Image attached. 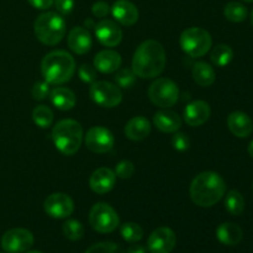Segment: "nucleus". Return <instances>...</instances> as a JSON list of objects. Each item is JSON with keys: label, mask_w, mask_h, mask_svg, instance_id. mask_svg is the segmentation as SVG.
Wrapping results in <instances>:
<instances>
[{"label": "nucleus", "mask_w": 253, "mask_h": 253, "mask_svg": "<svg viewBox=\"0 0 253 253\" xmlns=\"http://www.w3.org/2000/svg\"><path fill=\"white\" fill-rule=\"evenodd\" d=\"M41 73L48 84L61 85L71 81L76 73V61L71 53L63 49H56L43 57Z\"/></svg>", "instance_id": "obj_3"}, {"label": "nucleus", "mask_w": 253, "mask_h": 253, "mask_svg": "<svg viewBox=\"0 0 253 253\" xmlns=\"http://www.w3.org/2000/svg\"><path fill=\"white\" fill-rule=\"evenodd\" d=\"M251 21H252V25H253V10H252V12H251Z\"/></svg>", "instance_id": "obj_44"}, {"label": "nucleus", "mask_w": 253, "mask_h": 253, "mask_svg": "<svg viewBox=\"0 0 253 253\" xmlns=\"http://www.w3.org/2000/svg\"><path fill=\"white\" fill-rule=\"evenodd\" d=\"M193 79L200 86H210L216 79L214 68L205 62H197L192 69Z\"/></svg>", "instance_id": "obj_25"}, {"label": "nucleus", "mask_w": 253, "mask_h": 253, "mask_svg": "<svg viewBox=\"0 0 253 253\" xmlns=\"http://www.w3.org/2000/svg\"><path fill=\"white\" fill-rule=\"evenodd\" d=\"M118 22L124 26H132L138 20V10L133 2L128 0H116L110 9Z\"/></svg>", "instance_id": "obj_17"}, {"label": "nucleus", "mask_w": 253, "mask_h": 253, "mask_svg": "<svg viewBox=\"0 0 253 253\" xmlns=\"http://www.w3.org/2000/svg\"><path fill=\"white\" fill-rule=\"evenodd\" d=\"M78 76L84 83H94L96 81V69L90 64H82L78 69Z\"/></svg>", "instance_id": "obj_36"}, {"label": "nucleus", "mask_w": 253, "mask_h": 253, "mask_svg": "<svg viewBox=\"0 0 253 253\" xmlns=\"http://www.w3.org/2000/svg\"><path fill=\"white\" fill-rule=\"evenodd\" d=\"M227 126L229 130L236 137L246 138L253 131V124L251 118L242 111H234L227 116Z\"/></svg>", "instance_id": "obj_20"}, {"label": "nucleus", "mask_w": 253, "mask_h": 253, "mask_svg": "<svg viewBox=\"0 0 253 253\" xmlns=\"http://www.w3.org/2000/svg\"><path fill=\"white\" fill-rule=\"evenodd\" d=\"M226 192V184L220 174L203 172L190 183L189 194L192 202L202 208H210L219 203Z\"/></svg>", "instance_id": "obj_2"}, {"label": "nucleus", "mask_w": 253, "mask_h": 253, "mask_svg": "<svg viewBox=\"0 0 253 253\" xmlns=\"http://www.w3.org/2000/svg\"><path fill=\"white\" fill-rule=\"evenodd\" d=\"M53 111L47 105H37L32 111V120L39 127L47 128L53 123Z\"/></svg>", "instance_id": "obj_28"}, {"label": "nucleus", "mask_w": 253, "mask_h": 253, "mask_svg": "<svg viewBox=\"0 0 253 253\" xmlns=\"http://www.w3.org/2000/svg\"><path fill=\"white\" fill-rule=\"evenodd\" d=\"M89 224L100 234H110L115 231L120 224L118 212L106 203H96L89 212Z\"/></svg>", "instance_id": "obj_8"}, {"label": "nucleus", "mask_w": 253, "mask_h": 253, "mask_svg": "<svg viewBox=\"0 0 253 253\" xmlns=\"http://www.w3.org/2000/svg\"><path fill=\"white\" fill-rule=\"evenodd\" d=\"M67 42H68V47L71 48V51H73L77 54H84L89 52V49L91 48V44H93V40H91L89 30L82 26L73 27L69 31Z\"/></svg>", "instance_id": "obj_18"}, {"label": "nucleus", "mask_w": 253, "mask_h": 253, "mask_svg": "<svg viewBox=\"0 0 253 253\" xmlns=\"http://www.w3.org/2000/svg\"><path fill=\"white\" fill-rule=\"evenodd\" d=\"M34 235L27 229L7 230L1 237V247L6 253H24L34 245Z\"/></svg>", "instance_id": "obj_10"}, {"label": "nucleus", "mask_w": 253, "mask_h": 253, "mask_svg": "<svg viewBox=\"0 0 253 253\" xmlns=\"http://www.w3.org/2000/svg\"><path fill=\"white\" fill-rule=\"evenodd\" d=\"M172 146L174 150L179 151V152L187 151L190 147V140L187 133L174 132L172 137Z\"/></svg>", "instance_id": "obj_37"}, {"label": "nucleus", "mask_w": 253, "mask_h": 253, "mask_svg": "<svg viewBox=\"0 0 253 253\" xmlns=\"http://www.w3.org/2000/svg\"><path fill=\"white\" fill-rule=\"evenodd\" d=\"M125 136L131 141H142L151 133V123L143 116H135L125 126Z\"/></svg>", "instance_id": "obj_22"}, {"label": "nucleus", "mask_w": 253, "mask_h": 253, "mask_svg": "<svg viewBox=\"0 0 253 253\" xmlns=\"http://www.w3.org/2000/svg\"><path fill=\"white\" fill-rule=\"evenodd\" d=\"M210 115H211V109L209 104L204 100H195L188 104L183 113L185 123L193 127L202 126L203 124L207 123Z\"/></svg>", "instance_id": "obj_15"}, {"label": "nucleus", "mask_w": 253, "mask_h": 253, "mask_svg": "<svg viewBox=\"0 0 253 253\" xmlns=\"http://www.w3.org/2000/svg\"><path fill=\"white\" fill-rule=\"evenodd\" d=\"M232 58H234V51L231 47L225 43L215 46L210 53V59L217 67H226L227 64L231 63Z\"/></svg>", "instance_id": "obj_26"}, {"label": "nucleus", "mask_w": 253, "mask_h": 253, "mask_svg": "<svg viewBox=\"0 0 253 253\" xmlns=\"http://www.w3.org/2000/svg\"><path fill=\"white\" fill-rule=\"evenodd\" d=\"M30 2L31 6H34L35 9L39 10H47L48 7H51L53 5L54 0H27Z\"/></svg>", "instance_id": "obj_40"}, {"label": "nucleus", "mask_w": 253, "mask_h": 253, "mask_svg": "<svg viewBox=\"0 0 253 253\" xmlns=\"http://www.w3.org/2000/svg\"><path fill=\"white\" fill-rule=\"evenodd\" d=\"M249 153H250V156L253 158V140L250 142V145H249Z\"/></svg>", "instance_id": "obj_42"}, {"label": "nucleus", "mask_w": 253, "mask_h": 253, "mask_svg": "<svg viewBox=\"0 0 253 253\" xmlns=\"http://www.w3.org/2000/svg\"><path fill=\"white\" fill-rule=\"evenodd\" d=\"M110 9L111 7L109 6L106 1H96L91 6V12H93L94 16L103 19V17H105L110 12Z\"/></svg>", "instance_id": "obj_39"}, {"label": "nucleus", "mask_w": 253, "mask_h": 253, "mask_svg": "<svg viewBox=\"0 0 253 253\" xmlns=\"http://www.w3.org/2000/svg\"><path fill=\"white\" fill-rule=\"evenodd\" d=\"M224 14L225 17H226L229 21L231 22H242L246 20L247 11L246 6L241 2H237V1H230L227 2L226 6L224 9Z\"/></svg>", "instance_id": "obj_29"}, {"label": "nucleus", "mask_w": 253, "mask_h": 253, "mask_svg": "<svg viewBox=\"0 0 253 253\" xmlns=\"http://www.w3.org/2000/svg\"><path fill=\"white\" fill-rule=\"evenodd\" d=\"M252 190H253V188H252Z\"/></svg>", "instance_id": "obj_46"}, {"label": "nucleus", "mask_w": 253, "mask_h": 253, "mask_svg": "<svg viewBox=\"0 0 253 253\" xmlns=\"http://www.w3.org/2000/svg\"><path fill=\"white\" fill-rule=\"evenodd\" d=\"M34 31L40 42L47 46H56L66 35V20L58 12H43L35 20Z\"/></svg>", "instance_id": "obj_5"}, {"label": "nucleus", "mask_w": 253, "mask_h": 253, "mask_svg": "<svg viewBox=\"0 0 253 253\" xmlns=\"http://www.w3.org/2000/svg\"><path fill=\"white\" fill-rule=\"evenodd\" d=\"M153 124L160 131L166 133H174L182 126V119L172 110H160L153 116Z\"/></svg>", "instance_id": "obj_21"}, {"label": "nucleus", "mask_w": 253, "mask_h": 253, "mask_svg": "<svg viewBox=\"0 0 253 253\" xmlns=\"http://www.w3.org/2000/svg\"><path fill=\"white\" fill-rule=\"evenodd\" d=\"M85 146L94 153H106L114 147L115 138L113 132L104 126H94L86 132Z\"/></svg>", "instance_id": "obj_11"}, {"label": "nucleus", "mask_w": 253, "mask_h": 253, "mask_svg": "<svg viewBox=\"0 0 253 253\" xmlns=\"http://www.w3.org/2000/svg\"><path fill=\"white\" fill-rule=\"evenodd\" d=\"M125 253H146V247H143L142 245H131Z\"/></svg>", "instance_id": "obj_41"}, {"label": "nucleus", "mask_w": 253, "mask_h": 253, "mask_svg": "<svg viewBox=\"0 0 253 253\" xmlns=\"http://www.w3.org/2000/svg\"><path fill=\"white\" fill-rule=\"evenodd\" d=\"M83 127L73 119H64L57 123L52 130V140L57 150L64 156L78 152L83 142Z\"/></svg>", "instance_id": "obj_4"}, {"label": "nucleus", "mask_w": 253, "mask_h": 253, "mask_svg": "<svg viewBox=\"0 0 253 253\" xmlns=\"http://www.w3.org/2000/svg\"><path fill=\"white\" fill-rule=\"evenodd\" d=\"M244 1H246V2H253V0H244Z\"/></svg>", "instance_id": "obj_45"}, {"label": "nucleus", "mask_w": 253, "mask_h": 253, "mask_svg": "<svg viewBox=\"0 0 253 253\" xmlns=\"http://www.w3.org/2000/svg\"><path fill=\"white\" fill-rule=\"evenodd\" d=\"M148 98L156 106L168 109L179 98V88L169 78H158L148 88Z\"/></svg>", "instance_id": "obj_7"}, {"label": "nucleus", "mask_w": 253, "mask_h": 253, "mask_svg": "<svg viewBox=\"0 0 253 253\" xmlns=\"http://www.w3.org/2000/svg\"><path fill=\"white\" fill-rule=\"evenodd\" d=\"M167 58L165 47L156 40H146L135 51L132 71L142 79H152L165 71Z\"/></svg>", "instance_id": "obj_1"}, {"label": "nucleus", "mask_w": 253, "mask_h": 253, "mask_svg": "<svg viewBox=\"0 0 253 253\" xmlns=\"http://www.w3.org/2000/svg\"><path fill=\"white\" fill-rule=\"evenodd\" d=\"M136 74L132 68H119L115 74V82L120 88H131L136 83Z\"/></svg>", "instance_id": "obj_32"}, {"label": "nucleus", "mask_w": 253, "mask_h": 253, "mask_svg": "<svg viewBox=\"0 0 253 253\" xmlns=\"http://www.w3.org/2000/svg\"><path fill=\"white\" fill-rule=\"evenodd\" d=\"M48 98L51 103L62 111L72 110L77 103L76 94L71 89L64 88V86H56L54 89H52L49 91Z\"/></svg>", "instance_id": "obj_23"}, {"label": "nucleus", "mask_w": 253, "mask_h": 253, "mask_svg": "<svg viewBox=\"0 0 253 253\" xmlns=\"http://www.w3.org/2000/svg\"><path fill=\"white\" fill-rule=\"evenodd\" d=\"M121 58L120 53L114 49H104L96 53L94 57V68L101 73H114L121 67Z\"/></svg>", "instance_id": "obj_19"}, {"label": "nucleus", "mask_w": 253, "mask_h": 253, "mask_svg": "<svg viewBox=\"0 0 253 253\" xmlns=\"http://www.w3.org/2000/svg\"><path fill=\"white\" fill-rule=\"evenodd\" d=\"M95 36L101 44L115 47L123 40V30L113 20L103 19L95 25Z\"/></svg>", "instance_id": "obj_14"}, {"label": "nucleus", "mask_w": 253, "mask_h": 253, "mask_svg": "<svg viewBox=\"0 0 253 253\" xmlns=\"http://www.w3.org/2000/svg\"><path fill=\"white\" fill-rule=\"evenodd\" d=\"M121 236L126 242L130 244H136V242L141 241L143 237V230L136 222H125L120 229Z\"/></svg>", "instance_id": "obj_30"}, {"label": "nucleus", "mask_w": 253, "mask_h": 253, "mask_svg": "<svg viewBox=\"0 0 253 253\" xmlns=\"http://www.w3.org/2000/svg\"><path fill=\"white\" fill-rule=\"evenodd\" d=\"M24 253H42V252H40V251H26Z\"/></svg>", "instance_id": "obj_43"}, {"label": "nucleus", "mask_w": 253, "mask_h": 253, "mask_svg": "<svg viewBox=\"0 0 253 253\" xmlns=\"http://www.w3.org/2000/svg\"><path fill=\"white\" fill-rule=\"evenodd\" d=\"M116 174L113 169L106 167L98 168L94 170L89 179V185L91 190L96 194H106L115 187Z\"/></svg>", "instance_id": "obj_16"}, {"label": "nucleus", "mask_w": 253, "mask_h": 253, "mask_svg": "<svg viewBox=\"0 0 253 253\" xmlns=\"http://www.w3.org/2000/svg\"><path fill=\"white\" fill-rule=\"evenodd\" d=\"M53 4L56 6L57 12L63 16V15H69L73 11L76 1L74 0H54Z\"/></svg>", "instance_id": "obj_38"}, {"label": "nucleus", "mask_w": 253, "mask_h": 253, "mask_svg": "<svg viewBox=\"0 0 253 253\" xmlns=\"http://www.w3.org/2000/svg\"><path fill=\"white\" fill-rule=\"evenodd\" d=\"M216 237L222 245L226 246H236L242 241L244 232L239 225L234 222H224L216 229Z\"/></svg>", "instance_id": "obj_24"}, {"label": "nucleus", "mask_w": 253, "mask_h": 253, "mask_svg": "<svg viewBox=\"0 0 253 253\" xmlns=\"http://www.w3.org/2000/svg\"><path fill=\"white\" fill-rule=\"evenodd\" d=\"M49 84L47 82H37L32 86V96L35 100H44L49 95Z\"/></svg>", "instance_id": "obj_35"}, {"label": "nucleus", "mask_w": 253, "mask_h": 253, "mask_svg": "<svg viewBox=\"0 0 253 253\" xmlns=\"http://www.w3.org/2000/svg\"><path fill=\"white\" fill-rule=\"evenodd\" d=\"M85 253H125L119 245L114 242H99L86 250Z\"/></svg>", "instance_id": "obj_33"}, {"label": "nucleus", "mask_w": 253, "mask_h": 253, "mask_svg": "<svg viewBox=\"0 0 253 253\" xmlns=\"http://www.w3.org/2000/svg\"><path fill=\"white\" fill-rule=\"evenodd\" d=\"M177 245V236L169 227H158L147 240V250L150 253H170Z\"/></svg>", "instance_id": "obj_13"}, {"label": "nucleus", "mask_w": 253, "mask_h": 253, "mask_svg": "<svg viewBox=\"0 0 253 253\" xmlns=\"http://www.w3.org/2000/svg\"><path fill=\"white\" fill-rule=\"evenodd\" d=\"M133 172H135V166L131 161H121L116 165L115 174L121 179H128L132 177Z\"/></svg>", "instance_id": "obj_34"}, {"label": "nucleus", "mask_w": 253, "mask_h": 253, "mask_svg": "<svg viewBox=\"0 0 253 253\" xmlns=\"http://www.w3.org/2000/svg\"><path fill=\"white\" fill-rule=\"evenodd\" d=\"M179 43L188 56L199 58L210 51L212 46V39L211 35L202 27H189L182 32Z\"/></svg>", "instance_id": "obj_6"}, {"label": "nucleus", "mask_w": 253, "mask_h": 253, "mask_svg": "<svg viewBox=\"0 0 253 253\" xmlns=\"http://www.w3.org/2000/svg\"><path fill=\"white\" fill-rule=\"evenodd\" d=\"M63 235L69 241H79L84 236V226L78 220H67L62 226Z\"/></svg>", "instance_id": "obj_31"}, {"label": "nucleus", "mask_w": 253, "mask_h": 253, "mask_svg": "<svg viewBox=\"0 0 253 253\" xmlns=\"http://www.w3.org/2000/svg\"><path fill=\"white\" fill-rule=\"evenodd\" d=\"M91 100L101 108H115L123 101L120 88L110 82H94L89 89Z\"/></svg>", "instance_id": "obj_9"}, {"label": "nucleus", "mask_w": 253, "mask_h": 253, "mask_svg": "<svg viewBox=\"0 0 253 253\" xmlns=\"http://www.w3.org/2000/svg\"><path fill=\"white\" fill-rule=\"evenodd\" d=\"M43 209L53 219H67L74 211V202L64 193H53L44 200Z\"/></svg>", "instance_id": "obj_12"}, {"label": "nucleus", "mask_w": 253, "mask_h": 253, "mask_svg": "<svg viewBox=\"0 0 253 253\" xmlns=\"http://www.w3.org/2000/svg\"><path fill=\"white\" fill-rule=\"evenodd\" d=\"M225 208L234 216H240L245 210V199L237 190H230L225 198Z\"/></svg>", "instance_id": "obj_27"}]
</instances>
